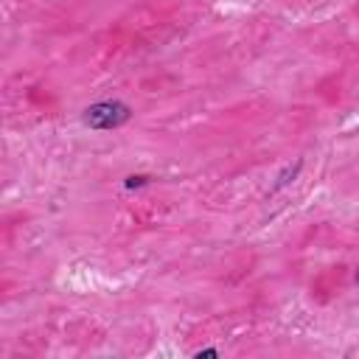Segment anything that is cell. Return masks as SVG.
<instances>
[{
    "instance_id": "cell-1",
    "label": "cell",
    "mask_w": 359,
    "mask_h": 359,
    "mask_svg": "<svg viewBox=\"0 0 359 359\" xmlns=\"http://www.w3.org/2000/svg\"><path fill=\"white\" fill-rule=\"evenodd\" d=\"M129 121V107L121 101H101L84 109V123L93 129H115Z\"/></svg>"
},
{
    "instance_id": "cell-2",
    "label": "cell",
    "mask_w": 359,
    "mask_h": 359,
    "mask_svg": "<svg viewBox=\"0 0 359 359\" xmlns=\"http://www.w3.org/2000/svg\"><path fill=\"white\" fill-rule=\"evenodd\" d=\"M143 182H146V177H129V180H126L129 188H137V185H143Z\"/></svg>"
},
{
    "instance_id": "cell-3",
    "label": "cell",
    "mask_w": 359,
    "mask_h": 359,
    "mask_svg": "<svg viewBox=\"0 0 359 359\" xmlns=\"http://www.w3.org/2000/svg\"><path fill=\"white\" fill-rule=\"evenodd\" d=\"M202 356H219V351H216V348H208V351H196V359H202Z\"/></svg>"
}]
</instances>
